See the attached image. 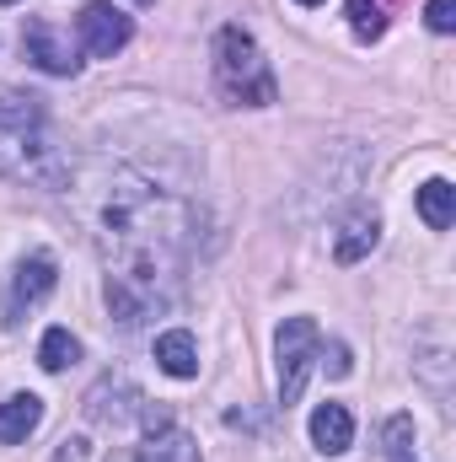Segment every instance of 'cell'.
Returning a JSON list of instances; mask_svg holds the SVG:
<instances>
[{
  "mask_svg": "<svg viewBox=\"0 0 456 462\" xmlns=\"http://www.w3.org/2000/svg\"><path fill=\"white\" fill-rule=\"evenodd\" d=\"M70 183L108 269L103 285L108 312L118 318V328H145L183 296L199 210L118 162L92 167L87 178L70 172Z\"/></svg>",
  "mask_w": 456,
  "mask_h": 462,
  "instance_id": "obj_1",
  "label": "cell"
},
{
  "mask_svg": "<svg viewBox=\"0 0 456 462\" xmlns=\"http://www.w3.org/2000/svg\"><path fill=\"white\" fill-rule=\"evenodd\" d=\"M215 87H221V97L231 108H274L279 103L274 65L263 60L258 38L236 22H226L215 32Z\"/></svg>",
  "mask_w": 456,
  "mask_h": 462,
  "instance_id": "obj_2",
  "label": "cell"
},
{
  "mask_svg": "<svg viewBox=\"0 0 456 462\" xmlns=\"http://www.w3.org/2000/svg\"><path fill=\"white\" fill-rule=\"evenodd\" d=\"M70 156L49 140V129H11L0 124V178L32 189H70Z\"/></svg>",
  "mask_w": 456,
  "mask_h": 462,
  "instance_id": "obj_3",
  "label": "cell"
},
{
  "mask_svg": "<svg viewBox=\"0 0 456 462\" xmlns=\"http://www.w3.org/2000/svg\"><path fill=\"white\" fill-rule=\"evenodd\" d=\"M317 349H323V328L312 318H285L279 334H274V360H279V409L301 403L306 393V376L317 365Z\"/></svg>",
  "mask_w": 456,
  "mask_h": 462,
  "instance_id": "obj_4",
  "label": "cell"
},
{
  "mask_svg": "<svg viewBox=\"0 0 456 462\" xmlns=\"http://www.w3.org/2000/svg\"><path fill=\"white\" fill-rule=\"evenodd\" d=\"M54 285H59L54 253H27V258H16L11 285H5V301H0V328H16L32 307H43V301L54 296Z\"/></svg>",
  "mask_w": 456,
  "mask_h": 462,
  "instance_id": "obj_5",
  "label": "cell"
},
{
  "mask_svg": "<svg viewBox=\"0 0 456 462\" xmlns=\"http://www.w3.org/2000/svg\"><path fill=\"white\" fill-rule=\"evenodd\" d=\"M76 32H81V49L92 60H114L118 49L134 38V22L118 5H108V0H87L81 16H76Z\"/></svg>",
  "mask_w": 456,
  "mask_h": 462,
  "instance_id": "obj_6",
  "label": "cell"
},
{
  "mask_svg": "<svg viewBox=\"0 0 456 462\" xmlns=\"http://www.w3.org/2000/svg\"><path fill=\"white\" fill-rule=\"evenodd\" d=\"M22 49H27V60H32L43 76H76V70H81V49L70 43V32H59V27L43 22V16L27 22Z\"/></svg>",
  "mask_w": 456,
  "mask_h": 462,
  "instance_id": "obj_7",
  "label": "cell"
},
{
  "mask_svg": "<svg viewBox=\"0 0 456 462\" xmlns=\"http://www.w3.org/2000/svg\"><path fill=\"white\" fill-rule=\"evenodd\" d=\"M140 409H145V398H140V387L129 382V376H103L92 393H87V420L92 425H129V420H140Z\"/></svg>",
  "mask_w": 456,
  "mask_h": 462,
  "instance_id": "obj_8",
  "label": "cell"
},
{
  "mask_svg": "<svg viewBox=\"0 0 456 462\" xmlns=\"http://www.w3.org/2000/svg\"><path fill=\"white\" fill-rule=\"evenodd\" d=\"M306 430H312V447H317L323 457H343V452L354 447V414H349L343 403H317Z\"/></svg>",
  "mask_w": 456,
  "mask_h": 462,
  "instance_id": "obj_9",
  "label": "cell"
},
{
  "mask_svg": "<svg viewBox=\"0 0 456 462\" xmlns=\"http://www.w3.org/2000/svg\"><path fill=\"white\" fill-rule=\"evenodd\" d=\"M376 242H381V216L376 210H354L339 226V236H333V258L339 263H360V258L376 253Z\"/></svg>",
  "mask_w": 456,
  "mask_h": 462,
  "instance_id": "obj_10",
  "label": "cell"
},
{
  "mask_svg": "<svg viewBox=\"0 0 456 462\" xmlns=\"http://www.w3.org/2000/svg\"><path fill=\"white\" fill-rule=\"evenodd\" d=\"M43 425V398L38 393H11L0 403V447H22Z\"/></svg>",
  "mask_w": 456,
  "mask_h": 462,
  "instance_id": "obj_11",
  "label": "cell"
},
{
  "mask_svg": "<svg viewBox=\"0 0 456 462\" xmlns=\"http://www.w3.org/2000/svg\"><path fill=\"white\" fill-rule=\"evenodd\" d=\"M156 365H161L167 376H178V382H194V376H199V345H194V334H188V328L156 334Z\"/></svg>",
  "mask_w": 456,
  "mask_h": 462,
  "instance_id": "obj_12",
  "label": "cell"
},
{
  "mask_svg": "<svg viewBox=\"0 0 456 462\" xmlns=\"http://www.w3.org/2000/svg\"><path fill=\"white\" fill-rule=\"evenodd\" d=\"M140 452H145V457H156V462H199V441L167 420V425H156V430L140 441Z\"/></svg>",
  "mask_w": 456,
  "mask_h": 462,
  "instance_id": "obj_13",
  "label": "cell"
},
{
  "mask_svg": "<svg viewBox=\"0 0 456 462\" xmlns=\"http://www.w3.org/2000/svg\"><path fill=\"white\" fill-rule=\"evenodd\" d=\"M419 221L430 231H451V221H456V183L451 178H430L419 189Z\"/></svg>",
  "mask_w": 456,
  "mask_h": 462,
  "instance_id": "obj_14",
  "label": "cell"
},
{
  "mask_svg": "<svg viewBox=\"0 0 456 462\" xmlns=\"http://www.w3.org/2000/svg\"><path fill=\"white\" fill-rule=\"evenodd\" d=\"M392 22V0H349V27L360 43H376Z\"/></svg>",
  "mask_w": 456,
  "mask_h": 462,
  "instance_id": "obj_15",
  "label": "cell"
},
{
  "mask_svg": "<svg viewBox=\"0 0 456 462\" xmlns=\"http://www.w3.org/2000/svg\"><path fill=\"white\" fill-rule=\"evenodd\" d=\"M81 360V339L70 334V328H49L43 339H38V365L43 371H70Z\"/></svg>",
  "mask_w": 456,
  "mask_h": 462,
  "instance_id": "obj_16",
  "label": "cell"
},
{
  "mask_svg": "<svg viewBox=\"0 0 456 462\" xmlns=\"http://www.w3.org/2000/svg\"><path fill=\"white\" fill-rule=\"evenodd\" d=\"M381 452H387V462H414V420L408 414H392L381 425Z\"/></svg>",
  "mask_w": 456,
  "mask_h": 462,
  "instance_id": "obj_17",
  "label": "cell"
},
{
  "mask_svg": "<svg viewBox=\"0 0 456 462\" xmlns=\"http://www.w3.org/2000/svg\"><path fill=\"white\" fill-rule=\"evenodd\" d=\"M446 371H451V345L441 339V345H435L430 355H424V360H419V376L430 382V393H435V398H446V393H451V382H446Z\"/></svg>",
  "mask_w": 456,
  "mask_h": 462,
  "instance_id": "obj_18",
  "label": "cell"
},
{
  "mask_svg": "<svg viewBox=\"0 0 456 462\" xmlns=\"http://www.w3.org/2000/svg\"><path fill=\"white\" fill-rule=\"evenodd\" d=\"M424 27L430 32H456V0H430L424 5Z\"/></svg>",
  "mask_w": 456,
  "mask_h": 462,
  "instance_id": "obj_19",
  "label": "cell"
},
{
  "mask_svg": "<svg viewBox=\"0 0 456 462\" xmlns=\"http://www.w3.org/2000/svg\"><path fill=\"white\" fill-rule=\"evenodd\" d=\"M317 360H323V371H328V376H349V371H354V360H349V345L317 349Z\"/></svg>",
  "mask_w": 456,
  "mask_h": 462,
  "instance_id": "obj_20",
  "label": "cell"
},
{
  "mask_svg": "<svg viewBox=\"0 0 456 462\" xmlns=\"http://www.w3.org/2000/svg\"><path fill=\"white\" fill-rule=\"evenodd\" d=\"M108 462H156V457H145V452L134 447V452H114V457H108Z\"/></svg>",
  "mask_w": 456,
  "mask_h": 462,
  "instance_id": "obj_21",
  "label": "cell"
},
{
  "mask_svg": "<svg viewBox=\"0 0 456 462\" xmlns=\"http://www.w3.org/2000/svg\"><path fill=\"white\" fill-rule=\"evenodd\" d=\"M296 5H306V11H312V5H323V0H296Z\"/></svg>",
  "mask_w": 456,
  "mask_h": 462,
  "instance_id": "obj_22",
  "label": "cell"
},
{
  "mask_svg": "<svg viewBox=\"0 0 456 462\" xmlns=\"http://www.w3.org/2000/svg\"><path fill=\"white\" fill-rule=\"evenodd\" d=\"M0 5H16V0H0Z\"/></svg>",
  "mask_w": 456,
  "mask_h": 462,
  "instance_id": "obj_23",
  "label": "cell"
},
{
  "mask_svg": "<svg viewBox=\"0 0 456 462\" xmlns=\"http://www.w3.org/2000/svg\"><path fill=\"white\" fill-rule=\"evenodd\" d=\"M140 5H150V0H140Z\"/></svg>",
  "mask_w": 456,
  "mask_h": 462,
  "instance_id": "obj_24",
  "label": "cell"
}]
</instances>
